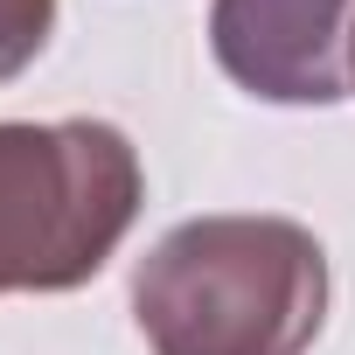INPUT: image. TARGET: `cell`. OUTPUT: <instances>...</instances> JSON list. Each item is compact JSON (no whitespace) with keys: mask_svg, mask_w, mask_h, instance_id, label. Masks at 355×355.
I'll return each mask as SVG.
<instances>
[{"mask_svg":"<svg viewBox=\"0 0 355 355\" xmlns=\"http://www.w3.org/2000/svg\"><path fill=\"white\" fill-rule=\"evenodd\" d=\"M153 355H306L327 327V251L293 216H189L132 272Z\"/></svg>","mask_w":355,"mask_h":355,"instance_id":"6da1fadb","label":"cell"},{"mask_svg":"<svg viewBox=\"0 0 355 355\" xmlns=\"http://www.w3.org/2000/svg\"><path fill=\"white\" fill-rule=\"evenodd\" d=\"M146 202L112 119H0V293H77Z\"/></svg>","mask_w":355,"mask_h":355,"instance_id":"7a4b0ae2","label":"cell"},{"mask_svg":"<svg viewBox=\"0 0 355 355\" xmlns=\"http://www.w3.org/2000/svg\"><path fill=\"white\" fill-rule=\"evenodd\" d=\"M355 0H209L216 70L265 105H341Z\"/></svg>","mask_w":355,"mask_h":355,"instance_id":"3957f363","label":"cell"},{"mask_svg":"<svg viewBox=\"0 0 355 355\" xmlns=\"http://www.w3.org/2000/svg\"><path fill=\"white\" fill-rule=\"evenodd\" d=\"M56 35V0H0V84H15Z\"/></svg>","mask_w":355,"mask_h":355,"instance_id":"277c9868","label":"cell"},{"mask_svg":"<svg viewBox=\"0 0 355 355\" xmlns=\"http://www.w3.org/2000/svg\"><path fill=\"white\" fill-rule=\"evenodd\" d=\"M348 84H355V35H348Z\"/></svg>","mask_w":355,"mask_h":355,"instance_id":"5b68a950","label":"cell"}]
</instances>
